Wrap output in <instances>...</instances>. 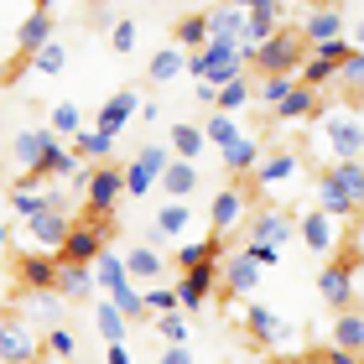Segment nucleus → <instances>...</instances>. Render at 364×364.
<instances>
[{
	"label": "nucleus",
	"instance_id": "nucleus-62",
	"mask_svg": "<svg viewBox=\"0 0 364 364\" xmlns=\"http://www.w3.org/2000/svg\"><path fill=\"white\" fill-rule=\"evenodd\" d=\"M318 6H338V0H318Z\"/></svg>",
	"mask_w": 364,
	"mask_h": 364
},
{
	"label": "nucleus",
	"instance_id": "nucleus-3",
	"mask_svg": "<svg viewBox=\"0 0 364 364\" xmlns=\"http://www.w3.org/2000/svg\"><path fill=\"white\" fill-rule=\"evenodd\" d=\"M114 235V219H78L68 224V240L58 250V266H94V255L109 245Z\"/></svg>",
	"mask_w": 364,
	"mask_h": 364
},
{
	"label": "nucleus",
	"instance_id": "nucleus-26",
	"mask_svg": "<svg viewBox=\"0 0 364 364\" xmlns=\"http://www.w3.org/2000/svg\"><path fill=\"white\" fill-rule=\"evenodd\" d=\"M53 291H58L68 307H73V302H89V296H94V271H89V266H58Z\"/></svg>",
	"mask_w": 364,
	"mask_h": 364
},
{
	"label": "nucleus",
	"instance_id": "nucleus-12",
	"mask_svg": "<svg viewBox=\"0 0 364 364\" xmlns=\"http://www.w3.org/2000/svg\"><path fill=\"white\" fill-rule=\"evenodd\" d=\"M213 287H219V271H213V260H208V266L182 271L177 287H172V291H177V312H198V307L213 296Z\"/></svg>",
	"mask_w": 364,
	"mask_h": 364
},
{
	"label": "nucleus",
	"instance_id": "nucleus-52",
	"mask_svg": "<svg viewBox=\"0 0 364 364\" xmlns=\"http://www.w3.org/2000/svg\"><path fill=\"white\" fill-rule=\"evenodd\" d=\"M354 53V47L349 42H343V37H333V42H318V47H312V58H323V63H333V68H338V63L343 58H349Z\"/></svg>",
	"mask_w": 364,
	"mask_h": 364
},
{
	"label": "nucleus",
	"instance_id": "nucleus-21",
	"mask_svg": "<svg viewBox=\"0 0 364 364\" xmlns=\"http://www.w3.org/2000/svg\"><path fill=\"white\" fill-rule=\"evenodd\" d=\"M276 26H281V0H260L255 11H245V42H240V53L260 47V42H266Z\"/></svg>",
	"mask_w": 364,
	"mask_h": 364
},
{
	"label": "nucleus",
	"instance_id": "nucleus-35",
	"mask_svg": "<svg viewBox=\"0 0 364 364\" xmlns=\"http://www.w3.org/2000/svg\"><path fill=\"white\" fill-rule=\"evenodd\" d=\"M333 84L343 89V99H349V105H364V53H359V47L338 63V78H333Z\"/></svg>",
	"mask_w": 364,
	"mask_h": 364
},
{
	"label": "nucleus",
	"instance_id": "nucleus-28",
	"mask_svg": "<svg viewBox=\"0 0 364 364\" xmlns=\"http://www.w3.org/2000/svg\"><path fill=\"white\" fill-rule=\"evenodd\" d=\"M53 141H58L53 130H21V136L11 141V156L21 161L26 172H37V167H42V156H47V146H53Z\"/></svg>",
	"mask_w": 364,
	"mask_h": 364
},
{
	"label": "nucleus",
	"instance_id": "nucleus-6",
	"mask_svg": "<svg viewBox=\"0 0 364 364\" xmlns=\"http://www.w3.org/2000/svg\"><path fill=\"white\" fill-rule=\"evenodd\" d=\"M245 338H250L255 349H266V354H281V349L296 343V328L271 307H245Z\"/></svg>",
	"mask_w": 364,
	"mask_h": 364
},
{
	"label": "nucleus",
	"instance_id": "nucleus-5",
	"mask_svg": "<svg viewBox=\"0 0 364 364\" xmlns=\"http://www.w3.org/2000/svg\"><path fill=\"white\" fill-rule=\"evenodd\" d=\"M167 161H172V146H141L136 156L125 161V198H151V188L161 182V172H167Z\"/></svg>",
	"mask_w": 364,
	"mask_h": 364
},
{
	"label": "nucleus",
	"instance_id": "nucleus-34",
	"mask_svg": "<svg viewBox=\"0 0 364 364\" xmlns=\"http://www.w3.org/2000/svg\"><path fill=\"white\" fill-rule=\"evenodd\" d=\"M333 349H349V354H364V312H338L333 318Z\"/></svg>",
	"mask_w": 364,
	"mask_h": 364
},
{
	"label": "nucleus",
	"instance_id": "nucleus-45",
	"mask_svg": "<svg viewBox=\"0 0 364 364\" xmlns=\"http://www.w3.org/2000/svg\"><path fill=\"white\" fill-rule=\"evenodd\" d=\"M42 354H53V359H63V364H68L73 354H78V338H73V328H47V338H42Z\"/></svg>",
	"mask_w": 364,
	"mask_h": 364
},
{
	"label": "nucleus",
	"instance_id": "nucleus-2",
	"mask_svg": "<svg viewBox=\"0 0 364 364\" xmlns=\"http://www.w3.org/2000/svg\"><path fill=\"white\" fill-rule=\"evenodd\" d=\"M318 141L333 151V161H364V120L349 105H343V109H323Z\"/></svg>",
	"mask_w": 364,
	"mask_h": 364
},
{
	"label": "nucleus",
	"instance_id": "nucleus-15",
	"mask_svg": "<svg viewBox=\"0 0 364 364\" xmlns=\"http://www.w3.org/2000/svg\"><path fill=\"white\" fill-rule=\"evenodd\" d=\"M245 213H250V198H245L240 188H224V193H213V203H208L213 240H224L229 229H240V224H245Z\"/></svg>",
	"mask_w": 364,
	"mask_h": 364
},
{
	"label": "nucleus",
	"instance_id": "nucleus-9",
	"mask_svg": "<svg viewBox=\"0 0 364 364\" xmlns=\"http://www.w3.org/2000/svg\"><path fill=\"white\" fill-rule=\"evenodd\" d=\"M53 42V11H26L21 21H16V58H11V68H26L31 53L37 47Z\"/></svg>",
	"mask_w": 364,
	"mask_h": 364
},
{
	"label": "nucleus",
	"instance_id": "nucleus-27",
	"mask_svg": "<svg viewBox=\"0 0 364 364\" xmlns=\"http://www.w3.org/2000/svg\"><path fill=\"white\" fill-rule=\"evenodd\" d=\"M328 177H333V188L343 193V198H349V203L364 213V161H328V167H323Z\"/></svg>",
	"mask_w": 364,
	"mask_h": 364
},
{
	"label": "nucleus",
	"instance_id": "nucleus-23",
	"mask_svg": "<svg viewBox=\"0 0 364 364\" xmlns=\"http://www.w3.org/2000/svg\"><path fill=\"white\" fill-rule=\"evenodd\" d=\"M333 37H343V11L338 6H312L307 21H302V42L318 47V42H333Z\"/></svg>",
	"mask_w": 364,
	"mask_h": 364
},
{
	"label": "nucleus",
	"instance_id": "nucleus-20",
	"mask_svg": "<svg viewBox=\"0 0 364 364\" xmlns=\"http://www.w3.org/2000/svg\"><path fill=\"white\" fill-rule=\"evenodd\" d=\"M26 229H31V240H37L47 255H58L63 240H68V213L63 208H42L37 219H26Z\"/></svg>",
	"mask_w": 364,
	"mask_h": 364
},
{
	"label": "nucleus",
	"instance_id": "nucleus-59",
	"mask_svg": "<svg viewBox=\"0 0 364 364\" xmlns=\"http://www.w3.org/2000/svg\"><path fill=\"white\" fill-rule=\"evenodd\" d=\"M31 364H63V359H53V354H37V359H31Z\"/></svg>",
	"mask_w": 364,
	"mask_h": 364
},
{
	"label": "nucleus",
	"instance_id": "nucleus-22",
	"mask_svg": "<svg viewBox=\"0 0 364 364\" xmlns=\"http://www.w3.org/2000/svg\"><path fill=\"white\" fill-rule=\"evenodd\" d=\"M120 260H125L130 281H161V276H167V255H161L156 245H130Z\"/></svg>",
	"mask_w": 364,
	"mask_h": 364
},
{
	"label": "nucleus",
	"instance_id": "nucleus-49",
	"mask_svg": "<svg viewBox=\"0 0 364 364\" xmlns=\"http://www.w3.org/2000/svg\"><path fill=\"white\" fill-rule=\"evenodd\" d=\"M141 302H146V318H151V312H177V291L172 287H146Z\"/></svg>",
	"mask_w": 364,
	"mask_h": 364
},
{
	"label": "nucleus",
	"instance_id": "nucleus-18",
	"mask_svg": "<svg viewBox=\"0 0 364 364\" xmlns=\"http://www.w3.org/2000/svg\"><path fill=\"white\" fill-rule=\"evenodd\" d=\"M208 16V42H224V47H240L245 42V11L240 6H213V11H203Z\"/></svg>",
	"mask_w": 364,
	"mask_h": 364
},
{
	"label": "nucleus",
	"instance_id": "nucleus-56",
	"mask_svg": "<svg viewBox=\"0 0 364 364\" xmlns=\"http://www.w3.org/2000/svg\"><path fill=\"white\" fill-rule=\"evenodd\" d=\"M0 84H16V68H11V58H0Z\"/></svg>",
	"mask_w": 364,
	"mask_h": 364
},
{
	"label": "nucleus",
	"instance_id": "nucleus-38",
	"mask_svg": "<svg viewBox=\"0 0 364 364\" xmlns=\"http://www.w3.org/2000/svg\"><path fill=\"white\" fill-rule=\"evenodd\" d=\"M94 328H99V338H105V343H125V328L130 323H125V312L105 296V302L94 307Z\"/></svg>",
	"mask_w": 364,
	"mask_h": 364
},
{
	"label": "nucleus",
	"instance_id": "nucleus-47",
	"mask_svg": "<svg viewBox=\"0 0 364 364\" xmlns=\"http://www.w3.org/2000/svg\"><path fill=\"white\" fill-rule=\"evenodd\" d=\"M156 333L167 338V343H188L193 338V328H188V312H156Z\"/></svg>",
	"mask_w": 364,
	"mask_h": 364
},
{
	"label": "nucleus",
	"instance_id": "nucleus-1",
	"mask_svg": "<svg viewBox=\"0 0 364 364\" xmlns=\"http://www.w3.org/2000/svg\"><path fill=\"white\" fill-rule=\"evenodd\" d=\"M307 58V42H302V31H287V26H276L260 47H250L245 53V63H250L255 73H296V63Z\"/></svg>",
	"mask_w": 364,
	"mask_h": 364
},
{
	"label": "nucleus",
	"instance_id": "nucleus-55",
	"mask_svg": "<svg viewBox=\"0 0 364 364\" xmlns=\"http://www.w3.org/2000/svg\"><path fill=\"white\" fill-rule=\"evenodd\" d=\"M109 364H130V349H125V343H109Z\"/></svg>",
	"mask_w": 364,
	"mask_h": 364
},
{
	"label": "nucleus",
	"instance_id": "nucleus-44",
	"mask_svg": "<svg viewBox=\"0 0 364 364\" xmlns=\"http://www.w3.org/2000/svg\"><path fill=\"white\" fill-rule=\"evenodd\" d=\"M63 307H68V302H63L58 291H26V312H31L37 323H58Z\"/></svg>",
	"mask_w": 364,
	"mask_h": 364
},
{
	"label": "nucleus",
	"instance_id": "nucleus-32",
	"mask_svg": "<svg viewBox=\"0 0 364 364\" xmlns=\"http://www.w3.org/2000/svg\"><path fill=\"white\" fill-rule=\"evenodd\" d=\"M172 47H182V53H203V47H208V16L203 11L182 16V21L172 26Z\"/></svg>",
	"mask_w": 364,
	"mask_h": 364
},
{
	"label": "nucleus",
	"instance_id": "nucleus-40",
	"mask_svg": "<svg viewBox=\"0 0 364 364\" xmlns=\"http://www.w3.org/2000/svg\"><path fill=\"white\" fill-rule=\"evenodd\" d=\"M333 78H338V68H333V63H323V58H302V63H296V84H302V89H328V84H333Z\"/></svg>",
	"mask_w": 364,
	"mask_h": 364
},
{
	"label": "nucleus",
	"instance_id": "nucleus-57",
	"mask_svg": "<svg viewBox=\"0 0 364 364\" xmlns=\"http://www.w3.org/2000/svg\"><path fill=\"white\" fill-rule=\"evenodd\" d=\"M349 47H359V53H364V16H359V26H354V42Z\"/></svg>",
	"mask_w": 364,
	"mask_h": 364
},
{
	"label": "nucleus",
	"instance_id": "nucleus-4",
	"mask_svg": "<svg viewBox=\"0 0 364 364\" xmlns=\"http://www.w3.org/2000/svg\"><path fill=\"white\" fill-rule=\"evenodd\" d=\"M354 271H359V250H354V245L343 255H328V266L318 271V296L328 307L349 312V302H354Z\"/></svg>",
	"mask_w": 364,
	"mask_h": 364
},
{
	"label": "nucleus",
	"instance_id": "nucleus-10",
	"mask_svg": "<svg viewBox=\"0 0 364 364\" xmlns=\"http://www.w3.org/2000/svg\"><path fill=\"white\" fill-rule=\"evenodd\" d=\"M296 172H302V156H296V151H266L255 161L250 182L260 193H276V188H287V182H296Z\"/></svg>",
	"mask_w": 364,
	"mask_h": 364
},
{
	"label": "nucleus",
	"instance_id": "nucleus-17",
	"mask_svg": "<svg viewBox=\"0 0 364 364\" xmlns=\"http://www.w3.org/2000/svg\"><path fill=\"white\" fill-rule=\"evenodd\" d=\"M16 281H21L26 291H53V281H58V255H47V250H31L16 260Z\"/></svg>",
	"mask_w": 364,
	"mask_h": 364
},
{
	"label": "nucleus",
	"instance_id": "nucleus-29",
	"mask_svg": "<svg viewBox=\"0 0 364 364\" xmlns=\"http://www.w3.org/2000/svg\"><path fill=\"white\" fill-rule=\"evenodd\" d=\"M312 198H318V208L328 213V219H338V224H343V219H359V208L333 188V177H328V172H318V182H312Z\"/></svg>",
	"mask_w": 364,
	"mask_h": 364
},
{
	"label": "nucleus",
	"instance_id": "nucleus-33",
	"mask_svg": "<svg viewBox=\"0 0 364 364\" xmlns=\"http://www.w3.org/2000/svg\"><path fill=\"white\" fill-rule=\"evenodd\" d=\"M167 146H172V156H177V161H193V156H203V151H208V141H203V125H193V120L172 125Z\"/></svg>",
	"mask_w": 364,
	"mask_h": 364
},
{
	"label": "nucleus",
	"instance_id": "nucleus-41",
	"mask_svg": "<svg viewBox=\"0 0 364 364\" xmlns=\"http://www.w3.org/2000/svg\"><path fill=\"white\" fill-rule=\"evenodd\" d=\"M47 130H53V136L63 141V136H78V130H84V109L73 105V99H63V105H53V114H47Z\"/></svg>",
	"mask_w": 364,
	"mask_h": 364
},
{
	"label": "nucleus",
	"instance_id": "nucleus-53",
	"mask_svg": "<svg viewBox=\"0 0 364 364\" xmlns=\"http://www.w3.org/2000/svg\"><path fill=\"white\" fill-rule=\"evenodd\" d=\"M312 359H318V364H364V354H349V349H333V343H328V349H318Z\"/></svg>",
	"mask_w": 364,
	"mask_h": 364
},
{
	"label": "nucleus",
	"instance_id": "nucleus-60",
	"mask_svg": "<svg viewBox=\"0 0 364 364\" xmlns=\"http://www.w3.org/2000/svg\"><path fill=\"white\" fill-rule=\"evenodd\" d=\"M0 250H6V224H0Z\"/></svg>",
	"mask_w": 364,
	"mask_h": 364
},
{
	"label": "nucleus",
	"instance_id": "nucleus-31",
	"mask_svg": "<svg viewBox=\"0 0 364 364\" xmlns=\"http://www.w3.org/2000/svg\"><path fill=\"white\" fill-rule=\"evenodd\" d=\"M156 188L161 193H167L172 198V203H182V198H188L193 188H198V161H167V172H161V182H156Z\"/></svg>",
	"mask_w": 364,
	"mask_h": 364
},
{
	"label": "nucleus",
	"instance_id": "nucleus-11",
	"mask_svg": "<svg viewBox=\"0 0 364 364\" xmlns=\"http://www.w3.org/2000/svg\"><path fill=\"white\" fill-rule=\"evenodd\" d=\"M141 109V94L136 89H120V94H109L105 105H99V114H94V125L89 130H99V136H109V141H120V130L130 125V114Z\"/></svg>",
	"mask_w": 364,
	"mask_h": 364
},
{
	"label": "nucleus",
	"instance_id": "nucleus-51",
	"mask_svg": "<svg viewBox=\"0 0 364 364\" xmlns=\"http://www.w3.org/2000/svg\"><path fill=\"white\" fill-rule=\"evenodd\" d=\"M240 250H245V255H250V260H255V266H260V271H266V266H281V250H276V245H255V240H245V245H240Z\"/></svg>",
	"mask_w": 364,
	"mask_h": 364
},
{
	"label": "nucleus",
	"instance_id": "nucleus-42",
	"mask_svg": "<svg viewBox=\"0 0 364 364\" xmlns=\"http://www.w3.org/2000/svg\"><path fill=\"white\" fill-rule=\"evenodd\" d=\"M250 99H255V84H250V78H229V84L219 89V94H213V109H224V114H235V109H245V105H250Z\"/></svg>",
	"mask_w": 364,
	"mask_h": 364
},
{
	"label": "nucleus",
	"instance_id": "nucleus-46",
	"mask_svg": "<svg viewBox=\"0 0 364 364\" xmlns=\"http://www.w3.org/2000/svg\"><path fill=\"white\" fill-rule=\"evenodd\" d=\"M73 151H78V156H94L99 167H105V156L114 151V141L99 136V130H78V136H73Z\"/></svg>",
	"mask_w": 364,
	"mask_h": 364
},
{
	"label": "nucleus",
	"instance_id": "nucleus-54",
	"mask_svg": "<svg viewBox=\"0 0 364 364\" xmlns=\"http://www.w3.org/2000/svg\"><path fill=\"white\" fill-rule=\"evenodd\" d=\"M156 364H193V354H188V343H167V354H161Z\"/></svg>",
	"mask_w": 364,
	"mask_h": 364
},
{
	"label": "nucleus",
	"instance_id": "nucleus-13",
	"mask_svg": "<svg viewBox=\"0 0 364 364\" xmlns=\"http://www.w3.org/2000/svg\"><path fill=\"white\" fill-rule=\"evenodd\" d=\"M296 240H302L312 255H333L338 250V219H328L323 208H307L302 219H296Z\"/></svg>",
	"mask_w": 364,
	"mask_h": 364
},
{
	"label": "nucleus",
	"instance_id": "nucleus-43",
	"mask_svg": "<svg viewBox=\"0 0 364 364\" xmlns=\"http://www.w3.org/2000/svg\"><path fill=\"white\" fill-rule=\"evenodd\" d=\"M240 136V125H235V114H224V109H213L208 114V120H203V141L208 146H219V151H224V146L229 141H235Z\"/></svg>",
	"mask_w": 364,
	"mask_h": 364
},
{
	"label": "nucleus",
	"instance_id": "nucleus-58",
	"mask_svg": "<svg viewBox=\"0 0 364 364\" xmlns=\"http://www.w3.org/2000/svg\"><path fill=\"white\" fill-rule=\"evenodd\" d=\"M229 6H240V11H255V6H260V0H229Z\"/></svg>",
	"mask_w": 364,
	"mask_h": 364
},
{
	"label": "nucleus",
	"instance_id": "nucleus-16",
	"mask_svg": "<svg viewBox=\"0 0 364 364\" xmlns=\"http://www.w3.org/2000/svg\"><path fill=\"white\" fill-rule=\"evenodd\" d=\"M250 240L255 245H287V240H296V219L291 213H281V208H255L250 213Z\"/></svg>",
	"mask_w": 364,
	"mask_h": 364
},
{
	"label": "nucleus",
	"instance_id": "nucleus-36",
	"mask_svg": "<svg viewBox=\"0 0 364 364\" xmlns=\"http://www.w3.org/2000/svg\"><path fill=\"white\" fill-rule=\"evenodd\" d=\"M224 255V240H182L177 245V271H193V266H208V260Z\"/></svg>",
	"mask_w": 364,
	"mask_h": 364
},
{
	"label": "nucleus",
	"instance_id": "nucleus-24",
	"mask_svg": "<svg viewBox=\"0 0 364 364\" xmlns=\"http://www.w3.org/2000/svg\"><path fill=\"white\" fill-rule=\"evenodd\" d=\"M255 287H260V266H255V260L245 255V250H235V255L224 260V291L245 302V296H250Z\"/></svg>",
	"mask_w": 364,
	"mask_h": 364
},
{
	"label": "nucleus",
	"instance_id": "nucleus-25",
	"mask_svg": "<svg viewBox=\"0 0 364 364\" xmlns=\"http://www.w3.org/2000/svg\"><path fill=\"white\" fill-rule=\"evenodd\" d=\"M276 114V120L281 125H296V120H312V114H323V94L318 89H302V84H296L287 99H281V105L271 109Z\"/></svg>",
	"mask_w": 364,
	"mask_h": 364
},
{
	"label": "nucleus",
	"instance_id": "nucleus-8",
	"mask_svg": "<svg viewBox=\"0 0 364 364\" xmlns=\"http://www.w3.org/2000/svg\"><path fill=\"white\" fill-rule=\"evenodd\" d=\"M37 354H42V343L26 318H0V364H31Z\"/></svg>",
	"mask_w": 364,
	"mask_h": 364
},
{
	"label": "nucleus",
	"instance_id": "nucleus-30",
	"mask_svg": "<svg viewBox=\"0 0 364 364\" xmlns=\"http://www.w3.org/2000/svg\"><path fill=\"white\" fill-rule=\"evenodd\" d=\"M219 156H224V167L235 172V177H250V172H255V161L266 156V151H260V141H255V136H235Z\"/></svg>",
	"mask_w": 364,
	"mask_h": 364
},
{
	"label": "nucleus",
	"instance_id": "nucleus-39",
	"mask_svg": "<svg viewBox=\"0 0 364 364\" xmlns=\"http://www.w3.org/2000/svg\"><path fill=\"white\" fill-rule=\"evenodd\" d=\"M26 68H37L42 78H58L63 68H68V42H47V47H37V53H31V63H26Z\"/></svg>",
	"mask_w": 364,
	"mask_h": 364
},
{
	"label": "nucleus",
	"instance_id": "nucleus-7",
	"mask_svg": "<svg viewBox=\"0 0 364 364\" xmlns=\"http://www.w3.org/2000/svg\"><path fill=\"white\" fill-rule=\"evenodd\" d=\"M84 203H89V219H114V203L125 198V172L105 161V167H89V182H84Z\"/></svg>",
	"mask_w": 364,
	"mask_h": 364
},
{
	"label": "nucleus",
	"instance_id": "nucleus-48",
	"mask_svg": "<svg viewBox=\"0 0 364 364\" xmlns=\"http://www.w3.org/2000/svg\"><path fill=\"white\" fill-rule=\"evenodd\" d=\"M291 89H296V73H271V78H260V89H255V94H260V99H266V105L276 109V105H281V99H287Z\"/></svg>",
	"mask_w": 364,
	"mask_h": 364
},
{
	"label": "nucleus",
	"instance_id": "nucleus-37",
	"mask_svg": "<svg viewBox=\"0 0 364 364\" xmlns=\"http://www.w3.org/2000/svg\"><path fill=\"white\" fill-rule=\"evenodd\" d=\"M151 84H172L177 73H188V53L182 47H161V53H151Z\"/></svg>",
	"mask_w": 364,
	"mask_h": 364
},
{
	"label": "nucleus",
	"instance_id": "nucleus-19",
	"mask_svg": "<svg viewBox=\"0 0 364 364\" xmlns=\"http://www.w3.org/2000/svg\"><path fill=\"white\" fill-rule=\"evenodd\" d=\"M182 235H193V208L188 203H161L156 208V219H151V245H161V240H182Z\"/></svg>",
	"mask_w": 364,
	"mask_h": 364
},
{
	"label": "nucleus",
	"instance_id": "nucleus-14",
	"mask_svg": "<svg viewBox=\"0 0 364 364\" xmlns=\"http://www.w3.org/2000/svg\"><path fill=\"white\" fill-rule=\"evenodd\" d=\"M37 177H42V182H78V188L89 182V172H84V161H78V151H73V146H63V141L47 146V156H42Z\"/></svg>",
	"mask_w": 364,
	"mask_h": 364
},
{
	"label": "nucleus",
	"instance_id": "nucleus-50",
	"mask_svg": "<svg viewBox=\"0 0 364 364\" xmlns=\"http://www.w3.org/2000/svg\"><path fill=\"white\" fill-rule=\"evenodd\" d=\"M136 31H141L136 21H114V26H109V53H120V58L136 53Z\"/></svg>",
	"mask_w": 364,
	"mask_h": 364
},
{
	"label": "nucleus",
	"instance_id": "nucleus-61",
	"mask_svg": "<svg viewBox=\"0 0 364 364\" xmlns=\"http://www.w3.org/2000/svg\"><path fill=\"white\" fill-rule=\"evenodd\" d=\"M291 364H318V359H291Z\"/></svg>",
	"mask_w": 364,
	"mask_h": 364
}]
</instances>
